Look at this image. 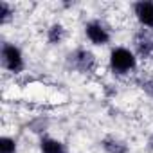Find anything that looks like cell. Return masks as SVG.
<instances>
[{
	"instance_id": "7c38bea8",
	"label": "cell",
	"mask_w": 153,
	"mask_h": 153,
	"mask_svg": "<svg viewBox=\"0 0 153 153\" xmlns=\"http://www.w3.org/2000/svg\"><path fill=\"white\" fill-rule=\"evenodd\" d=\"M144 90H146V92H148L149 96H153V79H151V81H146V83H144Z\"/></svg>"
},
{
	"instance_id": "277c9868",
	"label": "cell",
	"mask_w": 153,
	"mask_h": 153,
	"mask_svg": "<svg viewBox=\"0 0 153 153\" xmlns=\"http://www.w3.org/2000/svg\"><path fill=\"white\" fill-rule=\"evenodd\" d=\"M85 33L94 45H106L110 42V33L101 22H88L85 25Z\"/></svg>"
},
{
	"instance_id": "6da1fadb",
	"label": "cell",
	"mask_w": 153,
	"mask_h": 153,
	"mask_svg": "<svg viewBox=\"0 0 153 153\" xmlns=\"http://www.w3.org/2000/svg\"><path fill=\"white\" fill-rule=\"evenodd\" d=\"M137 65V59H135V54L126 49V47H115L112 52H110V68L123 76V74H128L135 68Z\"/></svg>"
},
{
	"instance_id": "5b68a950",
	"label": "cell",
	"mask_w": 153,
	"mask_h": 153,
	"mask_svg": "<svg viewBox=\"0 0 153 153\" xmlns=\"http://www.w3.org/2000/svg\"><path fill=\"white\" fill-rule=\"evenodd\" d=\"M137 20L144 25L153 29V2H148V0H142V2H137L133 6Z\"/></svg>"
},
{
	"instance_id": "8992f818",
	"label": "cell",
	"mask_w": 153,
	"mask_h": 153,
	"mask_svg": "<svg viewBox=\"0 0 153 153\" xmlns=\"http://www.w3.org/2000/svg\"><path fill=\"white\" fill-rule=\"evenodd\" d=\"M135 47L140 56H153V36L146 31H140L135 36Z\"/></svg>"
},
{
	"instance_id": "8fae6325",
	"label": "cell",
	"mask_w": 153,
	"mask_h": 153,
	"mask_svg": "<svg viewBox=\"0 0 153 153\" xmlns=\"http://www.w3.org/2000/svg\"><path fill=\"white\" fill-rule=\"evenodd\" d=\"M11 16V7L7 2H0V24H6Z\"/></svg>"
},
{
	"instance_id": "52a82bcc",
	"label": "cell",
	"mask_w": 153,
	"mask_h": 153,
	"mask_svg": "<svg viewBox=\"0 0 153 153\" xmlns=\"http://www.w3.org/2000/svg\"><path fill=\"white\" fill-rule=\"evenodd\" d=\"M40 148H42V153H67L65 144L56 139H51V137H43Z\"/></svg>"
},
{
	"instance_id": "7a4b0ae2",
	"label": "cell",
	"mask_w": 153,
	"mask_h": 153,
	"mask_svg": "<svg viewBox=\"0 0 153 153\" xmlns=\"http://www.w3.org/2000/svg\"><path fill=\"white\" fill-rule=\"evenodd\" d=\"M2 65L11 72H20L24 68V58H22L20 49L11 43H4L2 45Z\"/></svg>"
},
{
	"instance_id": "3957f363",
	"label": "cell",
	"mask_w": 153,
	"mask_h": 153,
	"mask_svg": "<svg viewBox=\"0 0 153 153\" xmlns=\"http://www.w3.org/2000/svg\"><path fill=\"white\" fill-rule=\"evenodd\" d=\"M70 63L74 68H78L79 72H90L96 65V58L90 51H85V49H78L74 51L70 56H68Z\"/></svg>"
},
{
	"instance_id": "9c48e42d",
	"label": "cell",
	"mask_w": 153,
	"mask_h": 153,
	"mask_svg": "<svg viewBox=\"0 0 153 153\" xmlns=\"http://www.w3.org/2000/svg\"><path fill=\"white\" fill-rule=\"evenodd\" d=\"M0 153H16V142L11 137L0 139Z\"/></svg>"
},
{
	"instance_id": "ba28073f",
	"label": "cell",
	"mask_w": 153,
	"mask_h": 153,
	"mask_svg": "<svg viewBox=\"0 0 153 153\" xmlns=\"http://www.w3.org/2000/svg\"><path fill=\"white\" fill-rule=\"evenodd\" d=\"M103 148H105L106 153H126L128 151V148H126L124 142H121L117 139H112V137L103 140Z\"/></svg>"
},
{
	"instance_id": "30bf717a",
	"label": "cell",
	"mask_w": 153,
	"mask_h": 153,
	"mask_svg": "<svg viewBox=\"0 0 153 153\" xmlns=\"http://www.w3.org/2000/svg\"><path fill=\"white\" fill-rule=\"evenodd\" d=\"M61 40H63V27L59 24H56L49 29V42L51 43H59Z\"/></svg>"
}]
</instances>
